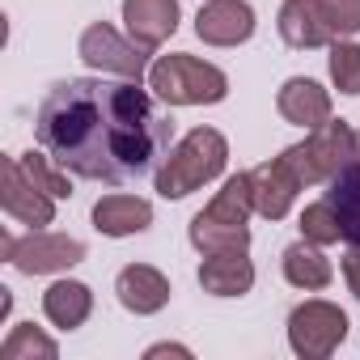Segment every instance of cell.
Returning <instances> with one entry per match:
<instances>
[{
  "mask_svg": "<svg viewBox=\"0 0 360 360\" xmlns=\"http://www.w3.org/2000/svg\"><path fill=\"white\" fill-rule=\"evenodd\" d=\"M34 136L68 174L123 187L165 161L174 119L153 106L140 81L68 77L39 102Z\"/></svg>",
  "mask_w": 360,
  "mask_h": 360,
  "instance_id": "cell-1",
  "label": "cell"
},
{
  "mask_svg": "<svg viewBox=\"0 0 360 360\" xmlns=\"http://www.w3.org/2000/svg\"><path fill=\"white\" fill-rule=\"evenodd\" d=\"M229 161V144L217 127H195L187 131L183 140H178L165 161L157 165V195L165 200H183L191 191H200L204 183H212V178H221Z\"/></svg>",
  "mask_w": 360,
  "mask_h": 360,
  "instance_id": "cell-2",
  "label": "cell"
},
{
  "mask_svg": "<svg viewBox=\"0 0 360 360\" xmlns=\"http://www.w3.org/2000/svg\"><path fill=\"white\" fill-rule=\"evenodd\" d=\"M250 212H255V195H250V174H233L225 178V187L217 191V200L191 217V246L200 255H221V250H246L250 246Z\"/></svg>",
  "mask_w": 360,
  "mask_h": 360,
  "instance_id": "cell-3",
  "label": "cell"
},
{
  "mask_svg": "<svg viewBox=\"0 0 360 360\" xmlns=\"http://www.w3.org/2000/svg\"><path fill=\"white\" fill-rule=\"evenodd\" d=\"M148 89L169 106H212L229 94V77L217 64H204L195 56H161L148 68Z\"/></svg>",
  "mask_w": 360,
  "mask_h": 360,
  "instance_id": "cell-4",
  "label": "cell"
},
{
  "mask_svg": "<svg viewBox=\"0 0 360 360\" xmlns=\"http://www.w3.org/2000/svg\"><path fill=\"white\" fill-rule=\"evenodd\" d=\"M356 148H360V136H356L343 119H326V123L314 127L301 144L284 148V157H288V165L297 169L301 183L314 187V183H330V178L356 157Z\"/></svg>",
  "mask_w": 360,
  "mask_h": 360,
  "instance_id": "cell-5",
  "label": "cell"
},
{
  "mask_svg": "<svg viewBox=\"0 0 360 360\" xmlns=\"http://www.w3.org/2000/svg\"><path fill=\"white\" fill-rule=\"evenodd\" d=\"M347 339V314L330 301H305L288 314V343L301 360H322Z\"/></svg>",
  "mask_w": 360,
  "mask_h": 360,
  "instance_id": "cell-6",
  "label": "cell"
},
{
  "mask_svg": "<svg viewBox=\"0 0 360 360\" xmlns=\"http://www.w3.org/2000/svg\"><path fill=\"white\" fill-rule=\"evenodd\" d=\"M81 60L98 72H115L123 81H140L148 68V47L136 43L131 34L123 39L110 22H94L81 34Z\"/></svg>",
  "mask_w": 360,
  "mask_h": 360,
  "instance_id": "cell-7",
  "label": "cell"
},
{
  "mask_svg": "<svg viewBox=\"0 0 360 360\" xmlns=\"http://www.w3.org/2000/svg\"><path fill=\"white\" fill-rule=\"evenodd\" d=\"M0 250H5V259L26 271V276H51V271H68L85 259V246L77 238H64V233H39L30 229L22 242L13 233H5V242H0Z\"/></svg>",
  "mask_w": 360,
  "mask_h": 360,
  "instance_id": "cell-8",
  "label": "cell"
},
{
  "mask_svg": "<svg viewBox=\"0 0 360 360\" xmlns=\"http://www.w3.org/2000/svg\"><path fill=\"white\" fill-rule=\"evenodd\" d=\"M0 208H5L13 221L43 229L56 221V195H47L34 178L26 174L22 157H5L0 161Z\"/></svg>",
  "mask_w": 360,
  "mask_h": 360,
  "instance_id": "cell-9",
  "label": "cell"
},
{
  "mask_svg": "<svg viewBox=\"0 0 360 360\" xmlns=\"http://www.w3.org/2000/svg\"><path fill=\"white\" fill-rule=\"evenodd\" d=\"M301 187H305V183L297 178V169L288 165V157H284V153L250 169V195H255V212H259V217H267V221H284Z\"/></svg>",
  "mask_w": 360,
  "mask_h": 360,
  "instance_id": "cell-10",
  "label": "cell"
},
{
  "mask_svg": "<svg viewBox=\"0 0 360 360\" xmlns=\"http://www.w3.org/2000/svg\"><path fill=\"white\" fill-rule=\"evenodd\" d=\"M195 34L212 47H238L255 34V9L246 0H208L195 18Z\"/></svg>",
  "mask_w": 360,
  "mask_h": 360,
  "instance_id": "cell-11",
  "label": "cell"
},
{
  "mask_svg": "<svg viewBox=\"0 0 360 360\" xmlns=\"http://www.w3.org/2000/svg\"><path fill=\"white\" fill-rule=\"evenodd\" d=\"M276 106H280V115H284L288 123H297V127H305V131H314V127H322V123L330 119V94H326L318 81H309V77L284 81L280 94H276Z\"/></svg>",
  "mask_w": 360,
  "mask_h": 360,
  "instance_id": "cell-12",
  "label": "cell"
},
{
  "mask_svg": "<svg viewBox=\"0 0 360 360\" xmlns=\"http://www.w3.org/2000/svg\"><path fill=\"white\" fill-rule=\"evenodd\" d=\"M123 22L127 34L153 51L178 30V0H123Z\"/></svg>",
  "mask_w": 360,
  "mask_h": 360,
  "instance_id": "cell-13",
  "label": "cell"
},
{
  "mask_svg": "<svg viewBox=\"0 0 360 360\" xmlns=\"http://www.w3.org/2000/svg\"><path fill=\"white\" fill-rule=\"evenodd\" d=\"M115 292H119L123 309H131V314H157L169 301V280L157 267H148V263H131V267L119 271Z\"/></svg>",
  "mask_w": 360,
  "mask_h": 360,
  "instance_id": "cell-14",
  "label": "cell"
},
{
  "mask_svg": "<svg viewBox=\"0 0 360 360\" xmlns=\"http://www.w3.org/2000/svg\"><path fill=\"white\" fill-rule=\"evenodd\" d=\"M200 284L212 297H242L255 288V263L246 259V250H221V255H204L200 263Z\"/></svg>",
  "mask_w": 360,
  "mask_h": 360,
  "instance_id": "cell-15",
  "label": "cell"
},
{
  "mask_svg": "<svg viewBox=\"0 0 360 360\" xmlns=\"http://www.w3.org/2000/svg\"><path fill=\"white\" fill-rule=\"evenodd\" d=\"M153 225V204L136 195H102L94 204V229L106 238H131Z\"/></svg>",
  "mask_w": 360,
  "mask_h": 360,
  "instance_id": "cell-16",
  "label": "cell"
},
{
  "mask_svg": "<svg viewBox=\"0 0 360 360\" xmlns=\"http://www.w3.org/2000/svg\"><path fill=\"white\" fill-rule=\"evenodd\" d=\"M280 39L297 51H314V47H326L335 34L322 22L314 0H284L280 5Z\"/></svg>",
  "mask_w": 360,
  "mask_h": 360,
  "instance_id": "cell-17",
  "label": "cell"
},
{
  "mask_svg": "<svg viewBox=\"0 0 360 360\" xmlns=\"http://www.w3.org/2000/svg\"><path fill=\"white\" fill-rule=\"evenodd\" d=\"M326 200L339 217V229H343V242L347 246H360V148L356 157L326 183Z\"/></svg>",
  "mask_w": 360,
  "mask_h": 360,
  "instance_id": "cell-18",
  "label": "cell"
},
{
  "mask_svg": "<svg viewBox=\"0 0 360 360\" xmlns=\"http://www.w3.org/2000/svg\"><path fill=\"white\" fill-rule=\"evenodd\" d=\"M43 314H47V322L60 326V330L85 326V318L94 314V292H89V284H81V280H56V284L43 292Z\"/></svg>",
  "mask_w": 360,
  "mask_h": 360,
  "instance_id": "cell-19",
  "label": "cell"
},
{
  "mask_svg": "<svg viewBox=\"0 0 360 360\" xmlns=\"http://www.w3.org/2000/svg\"><path fill=\"white\" fill-rule=\"evenodd\" d=\"M330 259L318 250V242H292L288 250H284V280L292 284V288H305V292H318V288H326L330 284Z\"/></svg>",
  "mask_w": 360,
  "mask_h": 360,
  "instance_id": "cell-20",
  "label": "cell"
},
{
  "mask_svg": "<svg viewBox=\"0 0 360 360\" xmlns=\"http://www.w3.org/2000/svg\"><path fill=\"white\" fill-rule=\"evenodd\" d=\"M22 165H26V174L34 178V183L47 191V195H56V200H72V183H68V169L43 148V153H22Z\"/></svg>",
  "mask_w": 360,
  "mask_h": 360,
  "instance_id": "cell-21",
  "label": "cell"
},
{
  "mask_svg": "<svg viewBox=\"0 0 360 360\" xmlns=\"http://www.w3.org/2000/svg\"><path fill=\"white\" fill-rule=\"evenodd\" d=\"M56 339H47L43 330H34L30 322H22V326H13V335L0 343V360H34V356H43V360H56Z\"/></svg>",
  "mask_w": 360,
  "mask_h": 360,
  "instance_id": "cell-22",
  "label": "cell"
},
{
  "mask_svg": "<svg viewBox=\"0 0 360 360\" xmlns=\"http://www.w3.org/2000/svg\"><path fill=\"white\" fill-rule=\"evenodd\" d=\"M301 238H305V242H318V246H330V242L343 238L330 200H318V204H309V208L301 212Z\"/></svg>",
  "mask_w": 360,
  "mask_h": 360,
  "instance_id": "cell-23",
  "label": "cell"
},
{
  "mask_svg": "<svg viewBox=\"0 0 360 360\" xmlns=\"http://www.w3.org/2000/svg\"><path fill=\"white\" fill-rule=\"evenodd\" d=\"M330 81L339 94H360V47L356 43H335L330 47Z\"/></svg>",
  "mask_w": 360,
  "mask_h": 360,
  "instance_id": "cell-24",
  "label": "cell"
},
{
  "mask_svg": "<svg viewBox=\"0 0 360 360\" xmlns=\"http://www.w3.org/2000/svg\"><path fill=\"white\" fill-rule=\"evenodd\" d=\"M314 5L335 39H352L360 30V0H314Z\"/></svg>",
  "mask_w": 360,
  "mask_h": 360,
  "instance_id": "cell-25",
  "label": "cell"
},
{
  "mask_svg": "<svg viewBox=\"0 0 360 360\" xmlns=\"http://www.w3.org/2000/svg\"><path fill=\"white\" fill-rule=\"evenodd\" d=\"M343 280H347L352 297L360 301V246H347V255H343Z\"/></svg>",
  "mask_w": 360,
  "mask_h": 360,
  "instance_id": "cell-26",
  "label": "cell"
}]
</instances>
